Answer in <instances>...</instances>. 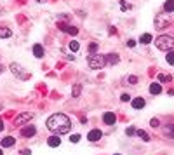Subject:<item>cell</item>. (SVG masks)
Returning a JSON list of instances; mask_svg holds the SVG:
<instances>
[{"mask_svg":"<svg viewBox=\"0 0 174 155\" xmlns=\"http://www.w3.org/2000/svg\"><path fill=\"white\" fill-rule=\"evenodd\" d=\"M120 99H122V101H131V96H129V94H122Z\"/></svg>","mask_w":174,"mask_h":155,"instance_id":"cell-33","label":"cell"},{"mask_svg":"<svg viewBox=\"0 0 174 155\" xmlns=\"http://www.w3.org/2000/svg\"><path fill=\"white\" fill-rule=\"evenodd\" d=\"M33 113L31 112H23V113H19L18 117H16V124L18 126H25L26 122H30V120H33Z\"/></svg>","mask_w":174,"mask_h":155,"instance_id":"cell-6","label":"cell"},{"mask_svg":"<svg viewBox=\"0 0 174 155\" xmlns=\"http://www.w3.org/2000/svg\"><path fill=\"white\" fill-rule=\"evenodd\" d=\"M172 80V75H167V73H159L157 75V82L162 84V82H171Z\"/></svg>","mask_w":174,"mask_h":155,"instance_id":"cell-17","label":"cell"},{"mask_svg":"<svg viewBox=\"0 0 174 155\" xmlns=\"http://www.w3.org/2000/svg\"><path fill=\"white\" fill-rule=\"evenodd\" d=\"M145 105L146 103H145V99L143 98H134L132 99V108H136V110H141Z\"/></svg>","mask_w":174,"mask_h":155,"instance_id":"cell-14","label":"cell"},{"mask_svg":"<svg viewBox=\"0 0 174 155\" xmlns=\"http://www.w3.org/2000/svg\"><path fill=\"white\" fill-rule=\"evenodd\" d=\"M2 71H4V66H2V64H0V73H2Z\"/></svg>","mask_w":174,"mask_h":155,"instance_id":"cell-37","label":"cell"},{"mask_svg":"<svg viewBox=\"0 0 174 155\" xmlns=\"http://www.w3.org/2000/svg\"><path fill=\"white\" fill-rule=\"evenodd\" d=\"M101 136H103V133H101L99 129H92V131L87 134V140L89 141H99L101 140Z\"/></svg>","mask_w":174,"mask_h":155,"instance_id":"cell-11","label":"cell"},{"mask_svg":"<svg viewBox=\"0 0 174 155\" xmlns=\"http://www.w3.org/2000/svg\"><path fill=\"white\" fill-rule=\"evenodd\" d=\"M11 71H12L18 78H21V80H28V78H30V73H28L25 68H21L18 63H11Z\"/></svg>","mask_w":174,"mask_h":155,"instance_id":"cell-5","label":"cell"},{"mask_svg":"<svg viewBox=\"0 0 174 155\" xmlns=\"http://www.w3.org/2000/svg\"><path fill=\"white\" fill-rule=\"evenodd\" d=\"M47 145H49V147H52V148H57L59 145H61V138H59L57 134H52V136H49Z\"/></svg>","mask_w":174,"mask_h":155,"instance_id":"cell-9","label":"cell"},{"mask_svg":"<svg viewBox=\"0 0 174 155\" xmlns=\"http://www.w3.org/2000/svg\"><path fill=\"white\" fill-rule=\"evenodd\" d=\"M106 61H108V64H118L120 56L118 54H106Z\"/></svg>","mask_w":174,"mask_h":155,"instance_id":"cell-16","label":"cell"},{"mask_svg":"<svg viewBox=\"0 0 174 155\" xmlns=\"http://www.w3.org/2000/svg\"><path fill=\"white\" fill-rule=\"evenodd\" d=\"M45 126H47V129L52 134L61 136V134H68L70 133L71 122H70V119L66 117V115H63V113H52V115L45 120Z\"/></svg>","mask_w":174,"mask_h":155,"instance_id":"cell-1","label":"cell"},{"mask_svg":"<svg viewBox=\"0 0 174 155\" xmlns=\"http://www.w3.org/2000/svg\"><path fill=\"white\" fill-rule=\"evenodd\" d=\"M96 51H97V44L96 42L89 44V54H96Z\"/></svg>","mask_w":174,"mask_h":155,"instance_id":"cell-26","label":"cell"},{"mask_svg":"<svg viewBox=\"0 0 174 155\" xmlns=\"http://www.w3.org/2000/svg\"><path fill=\"white\" fill-rule=\"evenodd\" d=\"M37 2H44V0H37Z\"/></svg>","mask_w":174,"mask_h":155,"instance_id":"cell-38","label":"cell"},{"mask_svg":"<svg viewBox=\"0 0 174 155\" xmlns=\"http://www.w3.org/2000/svg\"><path fill=\"white\" fill-rule=\"evenodd\" d=\"M162 136L166 140H172L174 141V124H167L162 127Z\"/></svg>","mask_w":174,"mask_h":155,"instance_id":"cell-7","label":"cell"},{"mask_svg":"<svg viewBox=\"0 0 174 155\" xmlns=\"http://www.w3.org/2000/svg\"><path fill=\"white\" fill-rule=\"evenodd\" d=\"M14 143H16V140H14L12 136H7V138H4V140H2V147L9 148V147H12Z\"/></svg>","mask_w":174,"mask_h":155,"instance_id":"cell-19","label":"cell"},{"mask_svg":"<svg viewBox=\"0 0 174 155\" xmlns=\"http://www.w3.org/2000/svg\"><path fill=\"white\" fill-rule=\"evenodd\" d=\"M30 153H31V152H30L28 148H26V150H23V155H30Z\"/></svg>","mask_w":174,"mask_h":155,"instance_id":"cell-35","label":"cell"},{"mask_svg":"<svg viewBox=\"0 0 174 155\" xmlns=\"http://www.w3.org/2000/svg\"><path fill=\"white\" fill-rule=\"evenodd\" d=\"M155 45L160 51H171L174 47V37L171 35H160L155 38Z\"/></svg>","mask_w":174,"mask_h":155,"instance_id":"cell-2","label":"cell"},{"mask_svg":"<svg viewBox=\"0 0 174 155\" xmlns=\"http://www.w3.org/2000/svg\"><path fill=\"white\" fill-rule=\"evenodd\" d=\"M115 120H117V117H115V113L106 112V113L103 115V122L106 124V126H113V124H115Z\"/></svg>","mask_w":174,"mask_h":155,"instance_id":"cell-10","label":"cell"},{"mask_svg":"<svg viewBox=\"0 0 174 155\" xmlns=\"http://www.w3.org/2000/svg\"><path fill=\"white\" fill-rule=\"evenodd\" d=\"M12 37V30L7 26H0V38H11Z\"/></svg>","mask_w":174,"mask_h":155,"instance_id":"cell-13","label":"cell"},{"mask_svg":"<svg viewBox=\"0 0 174 155\" xmlns=\"http://www.w3.org/2000/svg\"><path fill=\"white\" fill-rule=\"evenodd\" d=\"M120 9L122 11H129V9H132V5L129 2H125V0H120Z\"/></svg>","mask_w":174,"mask_h":155,"instance_id":"cell-24","label":"cell"},{"mask_svg":"<svg viewBox=\"0 0 174 155\" xmlns=\"http://www.w3.org/2000/svg\"><path fill=\"white\" fill-rule=\"evenodd\" d=\"M171 25V16L167 14H159L157 18H155V28L157 30H164V28H167Z\"/></svg>","mask_w":174,"mask_h":155,"instance_id":"cell-4","label":"cell"},{"mask_svg":"<svg viewBox=\"0 0 174 155\" xmlns=\"http://www.w3.org/2000/svg\"><path fill=\"white\" fill-rule=\"evenodd\" d=\"M150 126H152V127H155V129H157V127L160 126V122H159V119H155V117H153V119L150 120Z\"/></svg>","mask_w":174,"mask_h":155,"instance_id":"cell-30","label":"cell"},{"mask_svg":"<svg viewBox=\"0 0 174 155\" xmlns=\"http://www.w3.org/2000/svg\"><path fill=\"white\" fill-rule=\"evenodd\" d=\"M115 155H118V153H115Z\"/></svg>","mask_w":174,"mask_h":155,"instance_id":"cell-40","label":"cell"},{"mask_svg":"<svg viewBox=\"0 0 174 155\" xmlns=\"http://www.w3.org/2000/svg\"><path fill=\"white\" fill-rule=\"evenodd\" d=\"M68 47H70V51H71V52H78V49H80V44L77 42V40H71Z\"/></svg>","mask_w":174,"mask_h":155,"instance_id":"cell-21","label":"cell"},{"mask_svg":"<svg viewBox=\"0 0 174 155\" xmlns=\"http://www.w3.org/2000/svg\"><path fill=\"white\" fill-rule=\"evenodd\" d=\"M68 33L70 35H77V33H78V28H77V26H68Z\"/></svg>","mask_w":174,"mask_h":155,"instance_id":"cell-29","label":"cell"},{"mask_svg":"<svg viewBox=\"0 0 174 155\" xmlns=\"http://www.w3.org/2000/svg\"><path fill=\"white\" fill-rule=\"evenodd\" d=\"M127 82H129V84H138V77H136V75H131V77H127Z\"/></svg>","mask_w":174,"mask_h":155,"instance_id":"cell-31","label":"cell"},{"mask_svg":"<svg viewBox=\"0 0 174 155\" xmlns=\"http://www.w3.org/2000/svg\"><path fill=\"white\" fill-rule=\"evenodd\" d=\"M136 136H139L143 141H150V134L146 133V131H138V134Z\"/></svg>","mask_w":174,"mask_h":155,"instance_id":"cell-22","label":"cell"},{"mask_svg":"<svg viewBox=\"0 0 174 155\" xmlns=\"http://www.w3.org/2000/svg\"><path fill=\"white\" fill-rule=\"evenodd\" d=\"M0 155H2V150H0Z\"/></svg>","mask_w":174,"mask_h":155,"instance_id":"cell-39","label":"cell"},{"mask_svg":"<svg viewBox=\"0 0 174 155\" xmlns=\"http://www.w3.org/2000/svg\"><path fill=\"white\" fill-rule=\"evenodd\" d=\"M125 133H127V136H136V134H138V129H136V127H127Z\"/></svg>","mask_w":174,"mask_h":155,"instance_id":"cell-27","label":"cell"},{"mask_svg":"<svg viewBox=\"0 0 174 155\" xmlns=\"http://www.w3.org/2000/svg\"><path fill=\"white\" fill-rule=\"evenodd\" d=\"M21 134H23L25 138H31V136H35V134H37V127H35V126L23 127V129H21Z\"/></svg>","mask_w":174,"mask_h":155,"instance_id":"cell-8","label":"cell"},{"mask_svg":"<svg viewBox=\"0 0 174 155\" xmlns=\"http://www.w3.org/2000/svg\"><path fill=\"white\" fill-rule=\"evenodd\" d=\"M33 56L35 58H44V47L40 44H35L33 45Z\"/></svg>","mask_w":174,"mask_h":155,"instance_id":"cell-15","label":"cell"},{"mask_svg":"<svg viewBox=\"0 0 174 155\" xmlns=\"http://www.w3.org/2000/svg\"><path fill=\"white\" fill-rule=\"evenodd\" d=\"M80 91H82V85L78 84V85H73V92H71V94H73V96H80Z\"/></svg>","mask_w":174,"mask_h":155,"instance_id":"cell-25","label":"cell"},{"mask_svg":"<svg viewBox=\"0 0 174 155\" xmlns=\"http://www.w3.org/2000/svg\"><path fill=\"white\" fill-rule=\"evenodd\" d=\"M70 141H71V143H78V141H80V134H71V136H70Z\"/></svg>","mask_w":174,"mask_h":155,"instance_id":"cell-28","label":"cell"},{"mask_svg":"<svg viewBox=\"0 0 174 155\" xmlns=\"http://www.w3.org/2000/svg\"><path fill=\"white\" fill-rule=\"evenodd\" d=\"M150 92H152L153 96H159L160 92H162V84H159V82L150 84Z\"/></svg>","mask_w":174,"mask_h":155,"instance_id":"cell-12","label":"cell"},{"mask_svg":"<svg viewBox=\"0 0 174 155\" xmlns=\"http://www.w3.org/2000/svg\"><path fill=\"white\" fill-rule=\"evenodd\" d=\"M134 45H136V42H134V40H129V42H127V47H134Z\"/></svg>","mask_w":174,"mask_h":155,"instance_id":"cell-34","label":"cell"},{"mask_svg":"<svg viewBox=\"0 0 174 155\" xmlns=\"http://www.w3.org/2000/svg\"><path fill=\"white\" fill-rule=\"evenodd\" d=\"M164 11H166L167 14L174 12V0H166V4H164Z\"/></svg>","mask_w":174,"mask_h":155,"instance_id":"cell-18","label":"cell"},{"mask_svg":"<svg viewBox=\"0 0 174 155\" xmlns=\"http://www.w3.org/2000/svg\"><path fill=\"white\" fill-rule=\"evenodd\" d=\"M0 131H4V122L0 120Z\"/></svg>","mask_w":174,"mask_h":155,"instance_id":"cell-36","label":"cell"},{"mask_svg":"<svg viewBox=\"0 0 174 155\" xmlns=\"http://www.w3.org/2000/svg\"><path fill=\"white\" fill-rule=\"evenodd\" d=\"M152 40H153V38H152V35H150V33H143V35H141V38H139V42L145 44V45H148Z\"/></svg>","mask_w":174,"mask_h":155,"instance_id":"cell-20","label":"cell"},{"mask_svg":"<svg viewBox=\"0 0 174 155\" xmlns=\"http://www.w3.org/2000/svg\"><path fill=\"white\" fill-rule=\"evenodd\" d=\"M87 63H89V66L92 70H99V68L106 66L108 61H106V56H103V54H89Z\"/></svg>","mask_w":174,"mask_h":155,"instance_id":"cell-3","label":"cell"},{"mask_svg":"<svg viewBox=\"0 0 174 155\" xmlns=\"http://www.w3.org/2000/svg\"><path fill=\"white\" fill-rule=\"evenodd\" d=\"M57 28H59V30H64V31H68V25H63V23H57Z\"/></svg>","mask_w":174,"mask_h":155,"instance_id":"cell-32","label":"cell"},{"mask_svg":"<svg viewBox=\"0 0 174 155\" xmlns=\"http://www.w3.org/2000/svg\"><path fill=\"white\" fill-rule=\"evenodd\" d=\"M166 61H167L169 64H172V66H174V51H169V52H167Z\"/></svg>","mask_w":174,"mask_h":155,"instance_id":"cell-23","label":"cell"}]
</instances>
